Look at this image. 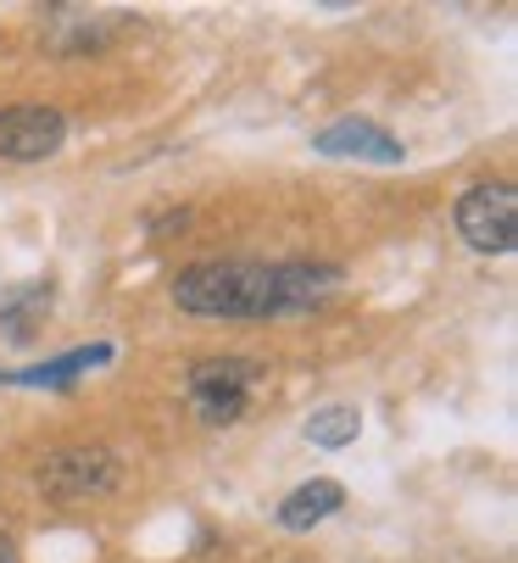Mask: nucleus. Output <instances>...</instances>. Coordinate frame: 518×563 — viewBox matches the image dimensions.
I'll use <instances>...</instances> for the list:
<instances>
[{"label":"nucleus","mask_w":518,"mask_h":563,"mask_svg":"<svg viewBox=\"0 0 518 563\" xmlns=\"http://www.w3.org/2000/svg\"><path fill=\"white\" fill-rule=\"evenodd\" d=\"M334 263H190L173 279V307L196 318H290L334 301Z\"/></svg>","instance_id":"obj_1"},{"label":"nucleus","mask_w":518,"mask_h":563,"mask_svg":"<svg viewBox=\"0 0 518 563\" xmlns=\"http://www.w3.org/2000/svg\"><path fill=\"white\" fill-rule=\"evenodd\" d=\"M458 234L480 257H513L518 246V190L513 185H469L458 196Z\"/></svg>","instance_id":"obj_2"},{"label":"nucleus","mask_w":518,"mask_h":563,"mask_svg":"<svg viewBox=\"0 0 518 563\" xmlns=\"http://www.w3.org/2000/svg\"><path fill=\"white\" fill-rule=\"evenodd\" d=\"M34 479H40V492L56 497V503H90V497L118 492L123 463L107 446H56V452H45Z\"/></svg>","instance_id":"obj_3"},{"label":"nucleus","mask_w":518,"mask_h":563,"mask_svg":"<svg viewBox=\"0 0 518 563\" xmlns=\"http://www.w3.org/2000/svg\"><path fill=\"white\" fill-rule=\"evenodd\" d=\"M312 151L334 156V163H374V168H396L407 156V145L374 118H334L329 129L312 134Z\"/></svg>","instance_id":"obj_4"},{"label":"nucleus","mask_w":518,"mask_h":563,"mask_svg":"<svg viewBox=\"0 0 518 563\" xmlns=\"http://www.w3.org/2000/svg\"><path fill=\"white\" fill-rule=\"evenodd\" d=\"M67 140V118L56 107H7L0 112V156L7 163H45V156H56Z\"/></svg>","instance_id":"obj_5"},{"label":"nucleus","mask_w":518,"mask_h":563,"mask_svg":"<svg viewBox=\"0 0 518 563\" xmlns=\"http://www.w3.org/2000/svg\"><path fill=\"white\" fill-rule=\"evenodd\" d=\"M118 357L112 341H96V346H73L62 357H45L34 368H12V374H0V385H29V390H67L73 379H84L90 368H107Z\"/></svg>","instance_id":"obj_6"},{"label":"nucleus","mask_w":518,"mask_h":563,"mask_svg":"<svg viewBox=\"0 0 518 563\" xmlns=\"http://www.w3.org/2000/svg\"><path fill=\"white\" fill-rule=\"evenodd\" d=\"M345 508V486L340 479H307V486H296L279 508H274V525L279 530H290V536H307V530H318L323 519H334Z\"/></svg>","instance_id":"obj_7"},{"label":"nucleus","mask_w":518,"mask_h":563,"mask_svg":"<svg viewBox=\"0 0 518 563\" xmlns=\"http://www.w3.org/2000/svg\"><path fill=\"white\" fill-rule=\"evenodd\" d=\"M263 379V363L251 357H201L185 379L190 396H212V390H234V396H251V385Z\"/></svg>","instance_id":"obj_8"},{"label":"nucleus","mask_w":518,"mask_h":563,"mask_svg":"<svg viewBox=\"0 0 518 563\" xmlns=\"http://www.w3.org/2000/svg\"><path fill=\"white\" fill-rule=\"evenodd\" d=\"M45 312H51V279L45 285H18V290L0 296V330H7L12 341H34Z\"/></svg>","instance_id":"obj_9"},{"label":"nucleus","mask_w":518,"mask_h":563,"mask_svg":"<svg viewBox=\"0 0 518 563\" xmlns=\"http://www.w3.org/2000/svg\"><path fill=\"white\" fill-rule=\"evenodd\" d=\"M357 435H363V413L352 408V401H329V408H312L307 413V441L323 446V452L352 446Z\"/></svg>","instance_id":"obj_10"},{"label":"nucleus","mask_w":518,"mask_h":563,"mask_svg":"<svg viewBox=\"0 0 518 563\" xmlns=\"http://www.w3.org/2000/svg\"><path fill=\"white\" fill-rule=\"evenodd\" d=\"M190 408H196V419H201V424L229 430V424L245 413V396H234V390H212V396H190Z\"/></svg>","instance_id":"obj_11"},{"label":"nucleus","mask_w":518,"mask_h":563,"mask_svg":"<svg viewBox=\"0 0 518 563\" xmlns=\"http://www.w3.org/2000/svg\"><path fill=\"white\" fill-rule=\"evenodd\" d=\"M190 223V207H167V212H151L145 218V234H179Z\"/></svg>","instance_id":"obj_12"},{"label":"nucleus","mask_w":518,"mask_h":563,"mask_svg":"<svg viewBox=\"0 0 518 563\" xmlns=\"http://www.w3.org/2000/svg\"><path fill=\"white\" fill-rule=\"evenodd\" d=\"M18 558V547H12V536H0V563H12Z\"/></svg>","instance_id":"obj_13"}]
</instances>
